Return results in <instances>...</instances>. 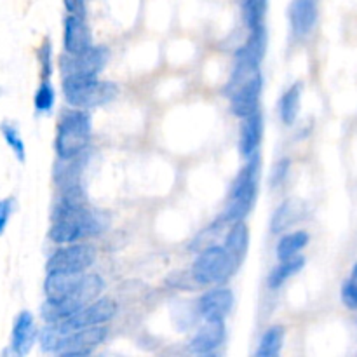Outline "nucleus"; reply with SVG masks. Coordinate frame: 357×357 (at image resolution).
<instances>
[{
    "label": "nucleus",
    "mask_w": 357,
    "mask_h": 357,
    "mask_svg": "<svg viewBox=\"0 0 357 357\" xmlns=\"http://www.w3.org/2000/svg\"><path fill=\"white\" fill-rule=\"evenodd\" d=\"M309 241L310 237L305 230H296V232L286 234L278 243L275 255H278L279 260H288V258L296 257V255H300V251L305 250Z\"/></svg>",
    "instance_id": "nucleus-24"
},
{
    "label": "nucleus",
    "mask_w": 357,
    "mask_h": 357,
    "mask_svg": "<svg viewBox=\"0 0 357 357\" xmlns=\"http://www.w3.org/2000/svg\"><path fill=\"white\" fill-rule=\"evenodd\" d=\"M108 330L100 324V326H89L82 328V330H75L72 333H66L61 338V344L56 354L65 357H82L89 356L98 345H101L107 338Z\"/></svg>",
    "instance_id": "nucleus-10"
},
{
    "label": "nucleus",
    "mask_w": 357,
    "mask_h": 357,
    "mask_svg": "<svg viewBox=\"0 0 357 357\" xmlns=\"http://www.w3.org/2000/svg\"><path fill=\"white\" fill-rule=\"evenodd\" d=\"M319 0H293L289 6V23L296 37H307L314 30L319 14Z\"/></svg>",
    "instance_id": "nucleus-14"
},
{
    "label": "nucleus",
    "mask_w": 357,
    "mask_h": 357,
    "mask_svg": "<svg viewBox=\"0 0 357 357\" xmlns=\"http://www.w3.org/2000/svg\"><path fill=\"white\" fill-rule=\"evenodd\" d=\"M302 82H296L286 91L279 100V115L286 126H291L300 114V103H302Z\"/></svg>",
    "instance_id": "nucleus-21"
},
{
    "label": "nucleus",
    "mask_w": 357,
    "mask_h": 357,
    "mask_svg": "<svg viewBox=\"0 0 357 357\" xmlns=\"http://www.w3.org/2000/svg\"><path fill=\"white\" fill-rule=\"evenodd\" d=\"M0 132H2L3 139H6V143L9 145V149L14 152V155L17 157V160H20V162H24L26 152H24V142L21 139L20 131H17L13 124H9V122H3V124L0 126Z\"/></svg>",
    "instance_id": "nucleus-28"
},
{
    "label": "nucleus",
    "mask_w": 357,
    "mask_h": 357,
    "mask_svg": "<svg viewBox=\"0 0 357 357\" xmlns=\"http://www.w3.org/2000/svg\"><path fill=\"white\" fill-rule=\"evenodd\" d=\"M63 96L70 107L91 110L115 100L119 87L98 77H63Z\"/></svg>",
    "instance_id": "nucleus-3"
},
{
    "label": "nucleus",
    "mask_w": 357,
    "mask_h": 357,
    "mask_svg": "<svg viewBox=\"0 0 357 357\" xmlns=\"http://www.w3.org/2000/svg\"><path fill=\"white\" fill-rule=\"evenodd\" d=\"M108 49L103 45H91L79 54H61L59 70L63 77H98L108 61Z\"/></svg>",
    "instance_id": "nucleus-8"
},
{
    "label": "nucleus",
    "mask_w": 357,
    "mask_h": 357,
    "mask_svg": "<svg viewBox=\"0 0 357 357\" xmlns=\"http://www.w3.org/2000/svg\"><path fill=\"white\" fill-rule=\"evenodd\" d=\"M103 229L105 223L101 216H98L86 206V208H77L63 215L52 216L49 237L56 244H70L98 236Z\"/></svg>",
    "instance_id": "nucleus-4"
},
{
    "label": "nucleus",
    "mask_w": 357,
    "mask_h": 357,
    "mask_svg": "<svg viewBox=\"0 0 357 357\" xmlns=\"http://www.w3.org/2000/svg\"><path fill=\"white\" fill-rule=\"evenodd\" d=\"M103 288L105 282L100 275L86 274V272H84L82 281H80L79 289L75 291V295L65 300H58V302H56V300H45L44 305L40 307L42 319H44L45 323H59V321L73 316L77 310L89 305V303L94 302L96 298H100Z\"/></svg>",
    "instance_id": "nucleus-5"
},
{
    "label": "nucleus",
    "mask_w": 357,
    "mask_h": 357,
    "mask_svg": "<svg viewBox=\"0 0 357 357\" xmlns=\"http://www.w3.org/2000/svg\"><path fill=\"white\" fill-rule=\"evenodd\" d=\"M261 138H264V115L260 110L255 114L243 117L239 129V152L243 157H251L260 149Z\"/></svg>",
    "instance_id": "nucleus-16"
},
{
    "label": "nucleus",
    "mask_w": 357,
    "mask_h": 357,
    "mask_svg": "<svg viewBox=\"0 0 357 357\" xmlns=\"http://www.w3.org/2000/svg\"><path fill=\"white\" fill-rule=\"evenodd\" d=\"M305 215V206L302 201H296V199H288V201L282 202L278 208V211L274 213V218H272L271 229L274 234H282L293 227L295 223H298L300 220Z\"/></svg>",
    "instance_id": "nucleus-20"
},
{
    "label": "nucleus",
    "mask_w": 357,
    "mask_h": 357,
    "mask_svg": "<svg viewBox=\"0 0 357 357\" xmlns=\"http://www.w3.org/2000/svg\"><path fill=\"white\" fill-rule=\"evenodd\" d=\"M351 279H354V281H357V261H356V265H354V267H352V272H351Z\"/></svg>",
    "instance_id": "nucleus-34"
},
{
    "label": "nucleus",
    "mask_w": 357,
    "mask_h": 357,
    "mask_svg": "<svg viewBox=\"0 0 357 357\" xmlns=\"http://www.w3.org/2000/svg\"><path fill=\"white\" fill-rule=\"evenodd\" d=\"M305 267V258L302 255H296V257L288 258V260H281V264L271 272L267 282L271 289H279L289 278H293L295 274H298L302 268Z\"/></svg>",
    "instance_id": "nucleus-22"
},
{
    "label": "nucleus",
    "mask_w": 357,
    "mask_h": 357,
    "mask_svg": "<svg viewBox=\"0 0 357 357\" xmlns=\"http://www.w3.org/2000/svg\"><path fill=\"white\" fill-rule=\"evenodd\" d=\"M56 101V91L52 87V84L49 80H42L40 86L37 87L33 96V107L38 114H44V112H49L52 107H54Z\"/></svg>",
    "instance_id": "nucleus-27"
},
{
    "label": "nucleus",
    "mask_w": 357,
    "mask_h": 357,
    "mask_svg": "<svg viewBox=\"0 0 357 357\" xmlns=\"http://www.w3.org/2000/svg\"><path fill=\"white\" fill-rule=\"evenodd\" d=\"M96 260V250L91 244L82 243H70L61 246L49 257L45 264L47 274L59 272V274H82Z\"/></svg>",
    "instance_id": "nucleus-7"
},
{
    "label": "nucleus",
    "mask_w": 357,
    "mask_h": 357,
    "mask_svg": "<svg viewBox=\"0 0 357 357\" xmlns=\"http://www.w3.org/2000/svg\"><path fill=\"white\" fill-rule=\"evenodd\" d=\"M82 274H59V272L47 274L44 282L47 300H56L58 302V300H65L75 295L80 281H82Z\"/></svg>",
    "instance_id": "nucleus-19"
},
{
    "label": "nucleus",
    "mask_w": 357,
    "mask_h": 357,
    "mask_svg": "<svg viewBox=\"0 0 357 357\" xmlns=\"http://www.w3.org/2000/svg\"><path fill=\"white\" fill-rule=\"evenodd\" d=\"M268 0H243V17L250 31L265 28V14H267Z\"/></svg>",
    "instance_id": "nucleus-25"
},
{
    "label": "nucleus",
    "mask_w": 357,
    "mask_h": 357,
    "mask_svg": "<svg viewBox=\"0 0 357 357\" xmlns=\"http://www.w3.org/2000/svg\"><path fill=\"white\" fill-rule=\"evenodd\" d=\"M63 45L68 54H79L93 45L91 30L86 23V17L68 14L65 17V30H63Z\"/></svg>",
    "instance_id": "nucleus-13"
},
{
    "label": "nucleus",
    "mask_w": 357,
    "mask_h": 357,
    "mask_svg": "<svg viewBox=\"0 0 357 357\" xmlns=\"http://www.w3.org/2000/svg\"><path fill=\"white\" fill-rule=\"evenodd\" d=\"M227 225H229V223H227L225 220L220 216V218L215 220V222H213L208 229H204L197 237H195L194 243L190 244V250L201 251V250H204V248H209V246H213V244H216V239L222 236L223 229H225Z\"/></svg>",
    "instance_id": "nucleus-26"
},
{
    "label": "nucleus",
    "mask_w": 357,
    "mask_h": 357,
    "mask_svg": "<svg viewBox=\"0 0 357 357\" xmlns=\"http://www.w3.org/2000/svg\"><path fill=\"white\" fill-rule=\"evenodd\" d=\"M38 65H40V77L42 80H49L52 75V44L49 38L42 42L40 47L37 49Z\"/></svg>",
    "instance_id": "nucleus-29"
},
{
    "label": "nucleus",
    "mask_w": 357,
    "mask_h": 357,
    "mask_svg": "<svg viewBox=\"0 0 357 357\" xmlns=\"http://www.w3.org/2000/svg\"><path fill=\"white\" fill-rule=\"evenodd\" d=\"M260 171H261V157L260 153H253L248 157V162L244 164L243 169L234 178L232 187L229 194V204H227L225 213L222 218L229 225L234 222H241L246 218L253 209L255 202L258 197V183H260Z\"/></svg>",
    "instance_id": "nucleus-2"
},
{
    "label": "nucleus",
    "mask_w": 357,
    "mask_h": 357,
    "mask_svg": "<svg viewBox=\"0 0 357 357\" xmlns=\"http://www.w3.org/2000/svg\"><path fill=\"white\" fill-rule=\"evenodd\" d=\"M13 208H14L13 199H2V201H0V234L6 230L7 223H9L10 215H13Z\"/></svg>",
    "instance_id": "nucleus-32"
},
{
    "label": "nucleus",
    "mask_w": 357,
    "mask_h": 357,
    "mask_svg": "<svg viewBox=\"0 0 357 357\" xmlns=\"http://www.w3.org/2000/svg\"><path fill=\"white\" fill-rule=\"evenodd\" d=\"M342 302L349 310H357V281L349 279L342 284Z\"/></svg>",
    "instance_id": "nucleus-31"
},
{
    "label": "nucleus",
    "mask_w": 357,
    "mask_h": 357,
    "mask_svg": "<svg viewBox=\"0 0 357 357\" xmlns=\"http://www.w3.org/2000/svg\"><path fill=\"white\" fill-rule=\"evenodd\" d=\"M93 124L91 115L82 108H66L59 115L58 126H56L54 150L58 159L68 160L80 157L89 146Z\"/></svg>",
    "instance_id": "nucleus-1"
},
{
    "label": "nucleus",
    "mask_w": 357,
    "mask_h": 357,
    "mask_svg": "<svg viewBox=\"0 0 357 357\" xmlns=\"http://www.w3.org/2000/svg\"><path fill=\"white\" fill-rule=\"evenodd\" d=\"M225 340V323L222 319L206 321L204 326L195 333L190 340V349L194 354H211Z\"/></svg>",
    "instance_id": "nucleus-17"
},
{
    "label": "nucleus",
    "mask_w": 357,
    "mask_h": 357,
    "mask_svg": "<svg viewBox=\"0 0 357 357\" xmlns=\"http://www.w3.org/2000/svg\"><path fill=\"white\" fill-rule=\"evenodd\" d=\"M115 314H117V303L112 298H96L94 302H91L89 305L82 307L80 310H77L73 316L66 317V319L59 321L58 328L63 333H72L75 330H82V328L89 326H100V324L108 323L110 319H114Z\"/></svg>",
    "instance_id": "nucleus-9"
},
{
    "label": "nucleus",
    "mask_w": 357,
    "mask_h": 357,
    "mask_svg": "<svg viewBox=\"0 0 357 357\" xmlns=\"http://www.w3.org/2000/svg\"><path fill=\"white\" fill-rule=\"evenodd\" d=\"M261 89H264V79H261V75H258L255 77V79H251L250 82L243 84L241 87L234 89L232 93L227 94V96L230 98L232 114L243 119L255 114V112H258Z\"/></svg>",
    "instance_id": "nucleus-11"
},
{
    "label": "nucleus",
    "mask_w": 357,
    "mask_h": 357,
    "mask_svg": "<svg viewBox=\"0 0 357 357\" xmlns=\"http://www.w3.org/2000/svg\"><path fill=\"white\" fill-rule=\"evenodd\" d=\"M289 169H291V160H289L288 157L278 160V162H275V166L272 167L271 187H279V185L284 183L286 178H288V174H289Z\"/></svg>",
    "instance_id": "nucleus-30"
},
{
    "label": "nucleus",
    "mask_w": 357,
    "mask_h": 357,
    "mask_svg": "<svg viewBox=\"0 0 357 357\" xmlns=\"http://www.w3.org/2000/svg\"><path fill=\"white\" fill-rule=\"evenodd\" d=\"M234 307V293L229 288H213L199 300V314L206 321L222 319L229 316Z\"/></svg>",
    "instance_id": "nucleus-12"
},
{
    "label": "nucleus",
    "mask_w": 357,
    "mask_h": 357,
    "mask_svg": "<svg viewBox=\"0 0 357 357\" xmlns=\"http://www.w3.org/2000/svg\"><path fill=\"white\" fill-rule=\"evenodd\" d=\"M38 330L35 326V319L28 310L17 314L13 324V333H10V351L16 356H24L33 347L35 338Z\"/></svg>",
    "instance_id": "nucleus-15"
},
{
    "label": "nucleus",
    "mask_w": 357,
    "mask_h": 357,
    "mask_svg": "<svg viewBox=\"0 0 357 357\" xmlns=\"http://www.w3.org/2000/svg\"><path fill=\"white\" fill-rule=\"evenodd\" d=\"M68 14L86 17V0H63Z\"/></svg>",
    "instance_id": "nucleus-33"
},
{
    "label": "nucleus",
    "mask_w": 357,
    "mask_h": 357,
    "mask_svg": "<svg viewBox=\"0 0 357 357\" xmlns=\"http://www.w3.org/2000/svg\"><path fill=\"white\" fill-rule=\"evenodd\" d=\"M223 248H225L234 268L237 271L239 265L244 261V258H246L248 248H250V230H248V225L244 223V220L234 222L232 225H230V230L227 232Z\"/></svg>",
    "instance_id": "nucleus-18"
},
{
    "label": "nucleus",
    "mask_w": 357,
    "mask_h": 357,
    "mask_svg": "<svg viewBox=\"0 0 357 357\" xmlns=\"http://www.w3.org/2000/svg\"><path fill=\"white\" fill-rule=\"evenodd\" d=\"M236 272L225 248L220 244L204 248L199 251L192 265V279L197 286H213L225 282Z\"/></svg>",
    "instance_id": "nucleus-6"
},
{
    "label": "nucleus",
    "mask_w": 357,
    "mask_h": 357,
    "mask_svg": "<svg viewBox=\"0 0 357 357\" xmlns=\"http://www.w3.org/2000/svg\"><path fill=\"white\" fill-rule=\"evenodd\" d=\"M284 337L286 330L281 324H275V326H271L261 337L260 344H258L257 349V357H278L281 354L282 345H284Z\"/></svg>",
    "instance_id": "nucleus-23"
}]
</instances>
